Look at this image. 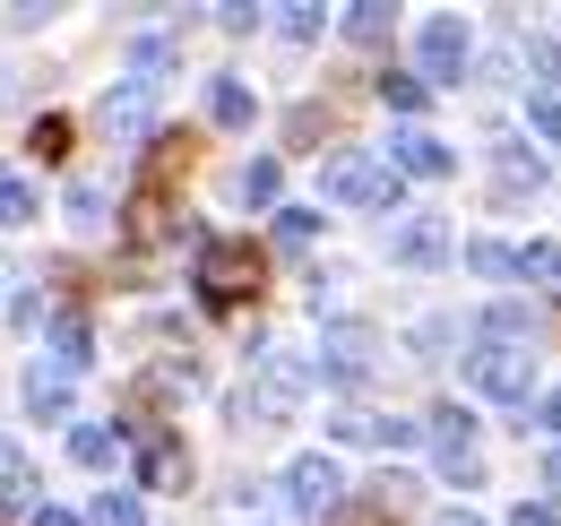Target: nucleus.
Here are the masks:
<instances>
[{
	"instance_id": "2",
	"label": "nucleus",
	"mask_w": 561,
	"mask_h": 526,
	"mask_svg": "<svg viewBox=\"0 0 561 526\" xmlns=\"http://www.w3.org/2000/svg\"><path fill=\"white\" fill-rule=\"evenodd\" d=\"M467 61H476V26L458 18V9H432L415 26V69H423V87H458L467 78Z\"/></svg>"
},
{
	"instance_id": "18",
	"label": "nucleus",
	"mask_w": 561,
	"mask_h": 526,
	"mask_svg": "<svg viewBox=\"0 0 561 526\" xmlns=\"http://www.w3.org/2000/svg\"><path fill=\"white\" fill-rule=\"evenodd\" d=\"M277 35H285V44H320V35H329V9H311V0H294V9L277 18Z\"/></svg>"
},
{
	"instance_id": "25",
	"label": "nucleus",
	"mask_w": 561,
	"mask_h": 526,
	"mask_svg": "<svg viewBox=\"0 0 561 526\" xmlns=\"http://www.w3.org/2000/svg\"><path fill=\"white\" fill-rule=\"evenodd\" d=\"M380 104H389V113H423L432 87H423V78H380Z\"/></svg>"
},
{
	"instance_id": "31",
	"label": "nucleus",
	"mask_w": 561,
	"mask_h": 526,
	"mask_svg": "<svg viewBox=\"0 0 561 526\" xmlns=\"http://www.w3.org/2000/svg\"><path fill=\"white\" fill-rule=\"evenodd\" d=\"M545 492H553V510H561V449L545 458Z\"/></svg>"
},
{
	"instance_id": "21",
	"label": "nucleus",
	"mask_w": 561,
	"mask_h": 526,
	"mask_svg": "<svg viewBox=\"0 0 561 526\" xmlns=\"http://www.w3.org/2000/svg\"><path fill=\"white\" fill-rule=\"evenodd\" d=\"M320 233V207H277V251H302Z\"/></svg>"
},
{
	"instance_id": "4",
	"label": "nucleus",
	"mask_w": 561,
	"mask_h": 526,
	"mask_svg": "<svg viewBox=\"0 0 561 526\" xmlns=\"http://www.w3.org/2000/svg\"><path fill=\"white\" fill-rule=\"evenodd\" d=\"M285 492H294V510H302V518H320V510H337V501H346V466L329 458V449H302V458L285 466Z\"/></svg>"
},
{
	"instance_id": "14",
	"label": "nucleus",
	"mask_w": 561,
	"mask_h": 526,
	"mask_svg": "<svg viewBox=\"0 0 561 526\" xmlns=\"http://www.w3.org/2000/svg\"><path fill=\"white\" fill-rule=\"evenodd\" d=\"M26 414H35V423H61V414H70V371L35 363V371H26Z\"/></svg>"
},
{
	"instance_id": "7",
	"label": "nucleus",
	"mask_w": 561,
	"mask_h": 526,
	"mask_svg": "<svg viewBox=\"0 0 561 526\" xmlns=\"http://www.w3.org/2000/svg\"><path fill=\"white\" fill-rule=\"evenodd\" d=\"M380 156H389L407 182H449V173H458V147H449V138H432V130H398Z\"/></svg>"
},
{
	"instance_id": "8",
	"label": "nucleus",
	"mask_w": 561,
	"mask_h": 526,
	"mask_svg": "<svg viewBox=\"0 0 561 526\" xmlns=\"http://www.w3.org/2000/svg\"><path fill=\"white\" fill-rule=\"evenodd\" d=\"M104 130L122 138V147H139L156 130V78H122L113 95H104Z\"/></svg>"
},
{
	"instance_id": "10",
	"label": "nucleus",
	"mask_w": 561,
	"mask_h": 526,
	"mask_svg": "<svg viewBox=\"0 0 561 526\" xmlns=\"http://www.w3.org/2000/svg\"><path fill=\"white\" fill-rule=\"evenodd\" d=\"M122 449H130V432H122V423H78V432H70V458L87 466V474H113Z\"/></svg>"
},
{
	"instance_id": "15",
	"label": "nucleus",
	"mask_w": 561,
	"mask_h": 526,
	"mask_svg": "<svg viewBox=\"0 0 561 526\" xmlns=\"http://www.w3.org/2000/svg\"><path fill=\"white\" fill-rule=\"evenodd\" d=\"M208 113H216V130H251V113H260V95H251L242 78H216V87H208Z\"/></svg>"
},
{
	"instance_id": "33",
	"label": "nucleus",
	"mask_w": 561,
	"mask_h": 526,
	"mask_svg": "<svg viewBox=\"0 0 561 526\" xmlns=\"http://www.w3.org/2000/svg\"><path fill=\"white\" fill-rule=\"evenodd\" d=\"M440 526H484V518H476V510H449V518H440Z\"/></svg>"
},
{
	"instance_id": "12",
	"label": "nucleus",
	"mask_w": 561,
	"mask_h": 526,
	"mask_svg": "<svg viewBox=\"0 0 561 526\" xmlns=\"http://www.w3.org/2000/svg\"><path fill=\"white\" fill-rule=\"evenodd\" d=\"M139 483H147V492H182V483H191L182 441H164V432H156V441H147V458H139Z\"/></svg>"
},
{
	"instance_id": "17",
	"label": "nucleus",
	"mask_w": 561,
	"mask_h": 526,
	"mask_svg": "<svg viewBox=\"0 0 561 526\" xmlns=\"http://www.w3.org/2000/svg\"><path fill=\"white\" fill-rule=\"evenodd\" d=\"M277 156H251V164H242V173H233V191H242V207H277Z\"/></svg>"
},
{
	"instance_id": "30",
	"label": "nucleus",
	"mask_w": 561,
	"mask_h": 526,
	"mask_svg": "<svg viewBox=\"0 0 561 526\" xmlns=\"http://www.w3.org/2000/svg\"><path fill=\"white\" fill-rule=\"evenodd\" d=\"M536 423H545V432H553V449H561V389L545 397V405H536Z\"/></svg>"
},
{
	"instance_id": "29",
	"label": "nucleus",
	"mask_w": 561,
	"mask_h": 526,
	"mask_svg": "<svg viewBox=\"0 0 561 526\" xmlns=\"http://www.w3.org/2000/svg\"><path fill=\"white\" fill-rule=\"evenodd\" d=\"M510 526H561V510H545V501H518V510H510Z\"/></svg>"
},
{
	"instance_id": "22",
	"label": "nucleus",
	"mask_w": 561,
	"mask_h": 526,
	"mask_svg": "<svg viewBox=\"0 0 561 526\" xmlns=\"http://www.w3.org/2000/svg\"><path fill=\"white\" fill-rule=\"evenodd\" d=\"M467 267L476 276H518V251L510 242H467Z\"/></svg>"
},
{
	"instance_id": "3",
	"label": "nucleus",
	"mask_w": 561,
	"mask_h": 526,
	"mask_svg": "<svg viewBox=\"0 0 561 526\" xmlns=\"http://www.w3.org/2000/svg\"><path fill=\"white\" fill-rule=\"evenodd\" d=\"M467 389L492 397V405H527V397H536V354H527V345H492V336H476V354H467Z\"/></svg>"
},
{
	"instance_id": "27",
	"label": "nucleus",
	"mask_w": 561,
	"mask_h": 526,
	"mask_svg": "<svg viewBox=\"0 0 561 526\" xmlns=\"http://www.w3.org/2000/svg\"><path fill=\"white\" fill-rule=\"evenodd\" d=\"M70 216H78V225H104V182L78 173V182H70Z\"/></svg>"
},
{
	"instance_id": "24",
	"label": "nucleus",
	"mask_w": 561,
	"mask_h": 526,
	"mask_svg": "<svg viewBox=\"0 0 561 526\" xmlns=\"http://www.w3.org/2000/svg\"><path fill=\"white\" fill-rule=\"evenodd\" d=\"M346 35H354V44H380V35H389V9H380V0H354V9H346Z\"/></svg>"
},
{
	"instance_id": "16",
	"label": "nucleus",
	"mask_w": 561,
	"mask_h": 526,
	"mask_svg": "<svg viewBox=\"0 0 561 526\" xmlns=\"http://www.w3.org/2000/svg\"><path fill=\"white\" fill-rule=\"evenodd\" d=\"M484 336H492V345H536V311H527V302H492Z\"/></svg>"
},
{
	"instance_id": "1",
	"label": "nucleus",
	"mask_w": 561,
	"mask_h": 526,
	"mask_svg": "<svg viewBox=\"0 0 561 526\" xmlns=\"http://www.w3.org/2000/svg\"><path fill=\"white\" fill-rule=\"evenodd\" d=\"M320 198L363 207V216H398V207H407V173H398L389 156H363V147H346V156H329V164H320Z\"/></svg>"
},
{
	"instance_id": "9",
	"label": "nucleus",
	"mask_w": 561,
	"mask_h": 526,
	"mask_svg": "<svg viewBox=\"0 0 561 526\" xmlns=\"http://www.w3.org/2000/svg\"><path fill=\"white\" fill-rule=\"evenodd\" d=\"M389 260H398V267H449V260H458V242H449L440 216H407V225L389 233Z\"/></svg>"
},
{
	"instance_id": "5",
	"label": "nucleus",
	"mask_w": 561,
	"mask_h": 526,
	"mask_svg": "<svg viewBox=\"0 0 561 526\" xmlns=\"http://www.w3.org/2000/svg\"><path fill=\"white\" fill-rule=\"evenodd\" d=\"M432 466L449 474V483H484V449H476V414H432Z\"/></svg>"
},
{
	"instance_id": "32",
	"label": "nucleus",
	"mask_w": 561,
	"mask_h": 526,
	"mask_svg": "<svg viewBox=\"0 0 561 526\" xmlns=\"http://www.w3.org/2000/svg\"><path fill=\"white\" fill-rule=\"evenodd\" d=\"M26 526H78V518H70V510H35Z\"/></svg>"
},
{
	"instance_id": "26",
	"label": "nucleus",
	"mask_w": 561,
	"mask_h": 526,
	"mask_svg": "<svg viewBox=\"0 0 561 526\" xmlns=\"http://www.w3.org/2000/svg\"><path fill=\"white\" fill-rule=\"evenodd\" d=\"M0 216H9V225H35V182H26V173L0 182Z\"/></svg>"
},
{
	"instance_id": "19",
	"label": "nucleus",
	"mask_w": 561,
	"mask_h": 526,
	"mask_svg": "<svg viewBox=\"0 0 561 526\" xmlns=\"http://www.w3.org/2000/svg\"><path fill=\"white\" fill-rule=\"evenodd\" d=\"M87 526H139V492H95V501H87Z\"/></svg>"
},
{
	"instance_id": "6",
	"label": "nucleus",
	"mask_w": 561,
	"mask_h": 526,
	"mask_svg": "<svg viewBox=\"0 0 561 526\" xmlns=\"http://www.w3.org/2000/svg\"><path fill=\"white\" fill-rule=\"evenodd\" d=\"M371 345H380V336L363 329V320H337V329H320V354H311V363H320V380L354 389V380L371 371Z\"/></svg>"
},
{
	"instance_id": "23",
	"label": "nucleus",
	"mask_w": 561,
	"mask_h": 526,
	"mask_svg": "<svg viewBox=\"0 0 561 526\" xmlns=\"http://www.w3.org/2000/svg\"><path fill=\"white\" fill-rule=\"evenodd\" d=\"M9 510L35 518V466H26V449H9Z\"/></svg>"
},
{
	"instance_id": "11",
	"label": "nucleus",
	"mask_w": 561,
	"mask_h": 526,
	"mask_svg": "<svg viewBox=\"0 0 561 526\" xmlns=\"http://www.w3.org/2000/svg\"><path fill=\"white\" fill-rule=\"evenodd\" d=\"M242 276H251V267H242L233 242H199V285H208V302H233V294H242Z\"/></svg>"
},
{
	"instance_id": "28",
	"label": "nucleus",
	"mask_w": 561,
	"mask_h": 526,
	"mask_svg": "<svg viewBox=\"0 0 561 526\" xmlns=\"http://www.w3.org/2000/svg\"><path fill=\"white\" fill-rule=\"evenodd\" d=\"M501 182H510V191H536V182H545V164H536V156H518V147H501Z\"/></svg>"
},
{
	"instance_id": "20",
	"label": "nucleus",
	"mask_w": 561,
	"mask_h": 526,
	"mask_svg": "<svg viewBox=\"0 0 561 526\" xmlns=\"http://www.w3.org/2000/svg\"><path fill=\"white\" fill-rule=\"evenodd\" d=\"M518 276H536V285H561V242H518Z\"/></svg>"
},
{
	"instance_id": "13",
	"label": "nucleus",
	"mask_w": 561,
	"mask_h": 526,
	"mask_svg": "<svg viewBox=\"0 0 561 526\" xmlns=\"http://www.w3.org/2000/svg\"><path fill=\"white\" fill-rule=\"evenodd\" d=\"M44 354H53V371H87V320L78 311H53V329H44Z\"/></svg>"
}]
</instances>
